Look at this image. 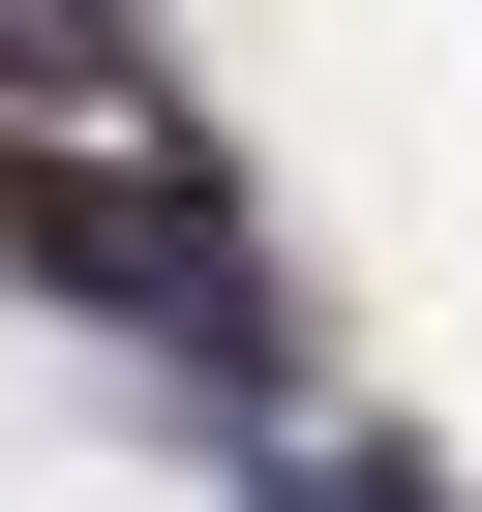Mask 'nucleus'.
Here are the masks:
<instances>
[{"label": "nucleus", "instance_id": "obj_1", "mask_svg": "<svg viewBox=\"0 0 482 512\" xmlns=\"http://www.w3.org/2000/svg\"><path fill=\"white\" fill-rule=\"evenodd\" d=\"M0 241H31L61 302L181 332V362H272V272H241V241H211V181H151L121 121H91V151H0Z\"/></svg>", "mask_w": 482, "mask_h": 512}, {"label": "nucleus", "instance_id": "obj_2", "mask_svg": "<svg viewBox=\"0 0 482 512\" xmlns=\"http://www.w3.org/2000/svg\"><path fill=\"white\" fill-rule=\"evenodd\" d=\"M151 121V0H0V151H91Z\"/></svg>", "mask_w": 482, "mask_h": 512}]
</instances>
